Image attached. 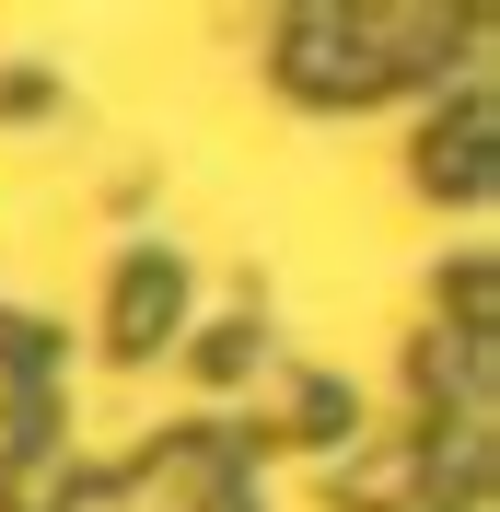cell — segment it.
Returning a JSON list of instances; mask_svg holds the SVG:
<instances>
[{
  "label": "cell",
  "instance_id": "6da1fadb",
  "mask_svg": "<svg viewBox=\"0 0 500 512\" xmlns=\"http://www.w3.org/2000/svg\"><path fill=\"white\" fill-rule=\"evenodd\" d=\"M175 256H140V268H128L117 280V350H152V338H175Z\"/></svg>",
  "mask_w": 500,
  "mask_h": 512
}]
</instances>
